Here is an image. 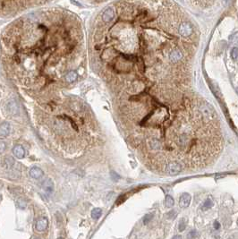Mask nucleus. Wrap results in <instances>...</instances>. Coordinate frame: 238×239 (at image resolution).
<instances>
[{
	"label": "nucleus",
	"instance_id": "nucleus-2",
	"mask_svg": "<svg viewBox=\"0 0 238 239\" xmlns=\"http://www.w3.org/2000/svg\"><path fill=\"white\" fill-rule=\"evenodd\" d=\"M115 13H116L115 9L113 8V7H110L109 6V7H108L107 9H105L102 12V13L100 14V17L99 21L101 22H104V24L109 22H111L114 19Z\"/></svg>",
	"mask_w": 238,
	"mask_h": 239
},
{
	"label": "nucleus",
	"instance_id": "nucleus-6",
	"mask_svg": "<svg viewBox=\"0 0 238 239\" xmlns=\"http://www.w3.org/2000/svg\"><path fill=\"white\" fill-rule=\"evenodd\" d=\"M13 153L17 159H23L25 156V151L23 146L17 145L13 149Z\"/></svg>",
	"mask_w": 238,
	"mask_h": 239
},
{
	"label": "nucleus",
	"instance_id": "nucleus-17",
	"mask_svg": "<svg viewBox=\"0 0 238 239\" xmlns=\"http://www.w3.org/2000/svg\"><path fill=\"white\" fill-rule=\"evenodd\" d=\"M5 143H4V141H0V153H3L5 150Z\"/></svg>",
	"mask_w": 238,
	"mask_h": 239
},
{
	"label": "nucleus",
	"instance_id": "nucleus-13",
	"mask_svg": "<svg viewBox=\"0 0 238 239\" xmlns=\"http://www.w3.org/2000/svg\"><path fill=\"white\" fill-rule=\"evenodd\" d=\"M166 205H167V207H173L175 205V200L171 195H167V197H166Z\"/></svg>",
	"mask_w": 238,
	"mask_h": 239
},
{
	"label": "nucleus",
	"instance_id": "nucleus-19",
	"mask_svg": "<svg viewBox=\"0 0 238 239\" xmlns=\"http://www.w3.org/2000/svg\"><path fill=\"white\" fill-rule=\"evenodd\" d=\"M184 228H185V223H184V220H182L179 225V231H184Z\"/></svg>",
	"mask_w": 238,
	"mask_h": 239
},
{
	"label": "nucleus",
	"instance_id": "nucleus-21",
	"mask_svg": "<svg viewBox=\"0 0 238 239\" xmlns=\"http://www.w3.org/2000/svg\"><path fill=\"white\" fill-rule=\"evenodd\" d=\"M172 239H183V238H182V236H179V235H176V236H175Z\"/></svg>",
	"mask_w": 238,
	"mask_h": 239
},
{
	"label": "nucleus",
	"instance_id": "nucleus-10",
	"mask_svg": "<svg viewBox=\"0 0 238 239\" xmlns=\"http://www.w3.org/2000/svg\"><path fill=\"white\" fill-rule=\"evenodd\" d=\"M65 79L66 83H73V81H74L77 79V73H76V72L71 71V72L67 73L65 74Z\"/></svg>",
	"mask_w": 238,
	"mask_h": 239
},
{
	"label": "nucleus",
	"instance_id": "nucleus-12",
	"mask_svg": "<svg viewBox=\"0 0 238 239\" xmlns=\"http://www.w3.org/2000/svg\"><path fill=\"white\" fill-rule=\"evenodd\" d=\"M212 206H213V201L210 198H208L204 201L203 206H202V210H204V211L205 210H209V209H210Z\"/></svg>",
	"mask_w": 238,
	"mask_h": 239
},
{
	"label": "nucleus",
	"instance_id": "nucleus-4",
	"mask_svg": "<svg viewBox=\"0 0 238 239\" xmlns=\"http://www.w3.org/2000/svg\"><path fill=\"white\" fill-rule=\"evenodd\" d=\"M11 130H12V127L9 123L5 122V123L1 124L0 125V136L5 137L7 135H9L11 133Z\"/></svg>",
	"mask_w": 238,
	"mask_h": 239
},
{
	"label": "nucleus",
	"instance_id": "nucleus-15",
	"mask_svg": "<svg viewBox=\"0 0 238 239\" xmlns=\"http://www.w3.org/2000/svg\"><path fill=\"white\" fill-rule=\"evenodd\" d=\"M17 204H18V206L21 208V209H24L25 207H26V203L24 201H23V200H19L18 201H17Z\"/></svg>",
	"mask_w": 238,
	"mask_h": 239
},
{
	"label": "nucleus",
	"instance_id": "nucleus-20",
	"mask_svg": "<svg viewBox=\"0 0 238 239\" xmlns=\"http://www.w3.org/2000/svg\"><path fill=\"white\" fill-rule=\"evenodd\" d=\"M219 228H220V224L218 221H215L214 222V228L215 229H219Z\"/></svg>",
	"mask_w": 238,
	"mask_h": 239
},
{
	"label": "nucleus",
	"instance_id": "nucleus-16",
	"mask_svg": "<svg viewBox=\"0 0 238 239\" xmlns=\"http://www.w3.org/2000/svg\"><path fill=\"white\" fill-rule=\"evenodd\" d=\"M151 219H152V215H151V214L146 215L145 218H144V220H143V222H144L145 225H146V224H148L149 222H150V220H151Z\"/></svg>",
	"mask_w": 238,
	"mask_h": 239
},
{
	"label": "nucleus",
	"instance_id": "nucleus-9",
	"mask_svg": "<svg viewBox=\"0 0 238 239\" xmlns=\"http://www.w3.org/2000/svg\"><path fill=\"white\" fill-rule=\"evenodd\" d=\"M42 186H43V189L45 190L48 193H52V191H53V189H54V184H53V182H52L51 179H49V178L46 179V180L43 182Z\"/></svg>",
	"mask_w": 238,
	"mask_h": 239
},
{
	"label": "nucleus",
	"instance_id": "nucleus-1",
	"mask_svg": "<svg viewBox=\"0 0 238 239\" xmlns=\"http://www.w3.org/2000/svg\"><path fill=\"white\" fill-rule=\"evenodd\" d=\"M28 1H33V0H0V11H5L7 9L17 8V7H24L26 6L25 3ZM36 1L42 2L44 0H36Z\"/></svg>",
	"mask_w": 238,
	"mask_h": 239
},
{
	"label": "nucleus",
	"instance_id": "nucleus-7",
	"mask_svg": "<svg viewBox=\"0 0 238 239\" xmlns=\"http://www.w3.org/2000/svg\"><path fill=\"white\" fill-rule=\"evenodd\" d=\"M7 109H8V111L12 115H18L19 114L18 105H17V103L15 101H13V100L8 102V104H7Z\"/></svg>",
	"mask_w": 238,
	"mask_h": 239
},
{
	"label": "nucleus",
	"instance_id": "nucleus-8",
	"mask_svg": "<svg viewBox=\"0 0 238 239\" xmlns=\"http://www.w3.org/2000/svg\"><path fill=\"white\" fill-rule=\"evenodd\" d=\"M30 176L34 179H39L43 176V171L40 168L34 167L30 170Z\"/></svg>",
	"mask_w": 238,
	"mask_h": 239
},
{
	"label": "nucleus",
	"instance_id": "nucleus-5",
	"mask_svg": "<svg viewBox=\"0 0 238 239\" xmlns=\"http://www.w3.org/2000/svg\"><path fill=\"white\" fill-rule=\"evenodd\" d=\"M48 221L46 218H41L36 223V229L39 231V232H42V231L46 230V228H48Z\"/></svg>",
	"mask_w": 238,
	"mask_h": 239
},
{
	"label": "nucleus",
	"instance_id": "nucleus-3",
	"mask_svg": "<svg viewBox=\"0 0 238 239\" xmlns=\"http://www.w3.org/2000/svg\"><path fill=\"white\" fill-rule=\"evenodd\" d=\"M191 200H192V197H191V195H189V193H184L183 195H181L180 200H179V205H180V207H182V208H187L190 205V203H191Z\"/></svg>",
	"mask_w": 238,
	"mask_h": 239
},
{
	"label": "nucleus",
	"instance_id": "nucleus-11",
	"mask_svg": "<svg viewBox=\"0 0 238 239\" xmlns=\"http://www.w3.org/2000/svg\"><path fill=\"white\" fill-rule=\"evenodd\" d=\"M102 214V211H101V209L100 208H95L93 209V211H91V217L95 219H99L100 216Z\"/></svg>",
	"mask_w": 238,
	"mask_h": 239
},
{
	"label": "nucleus",
	"instance_id": "nucleus-18",
	"mask_svg": "<svg viewBox=\"0 0 238 239\" xmlns=\"http://www.w3.org/2000/svg\"><path fill=\"white\" fill-rule=\"evenodd\" d=\"M5 162L7 164V166H12L13 164V158H11V157H8L7 159H5Z\"/></svg>",
	"mask_w": 238,
	"mask_h": 239
},
{
	"label": "nucleus",
	"instance_id": "nucleus-14",
	"mask_svg": "<svg viewBox=\"0 0 238 239\" xmlns=\"http://www.w3.org/2000/svg\"><path fill=\"white\" fill-rule=\"evenodd\" d=\"M198 236H199V234H198V232L196 230H192L191 232H190V234L188 235V238H190V239H196V237H198Z\"/></svg>",
	"mask_w": 238,
	"mask_h": 239
}]
</instances>
